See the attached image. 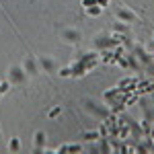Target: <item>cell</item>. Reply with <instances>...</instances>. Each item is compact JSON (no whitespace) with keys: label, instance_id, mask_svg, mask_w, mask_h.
<instances>
[{"label":"cell","instance_id":"obj_9","mask_svg":"<svg viewBox=\"0 0 154 154\" xmlns=\"http://www.w3.org/2000/svg\"><path fill=\"white\" fill-rule=\"evenodd\" d=\"M103 12V6H99V4H93V6H86V14L88 17H99Z\"/></svg>","mask_w":154,"mask_h":154},{"label":"cell","instance_id":"obj_3","mask_svg":"<svg viewBox=\"0 0 154 154\" xmlns=\"http://www.w3.org/2000/svg\"><path fill=\"white\" fill-rule=\"evenodd\" d=\"M62 37H64V41H68V43H76V41L82 39V35H80L78 29H66V31L62 33Z\"/></svg>","mask_w":154,"mask_h":154},{"label":"cell","instance_id":"obj_16","mask_svg":"<svg viewBox=\"0 0 154 154\" xmlns=\"http://www.w3.org/2000/svg\"><path fill=\"white\" fill-rule=\"evenodd\" d=\"M97 4H99V6H107V4H109V0H97Z\"/></svg>","mask_w":154,"mask_h":154},{"label":"cell","instance_id":"obj_15","mask_svg":"<svg viewBox=\"0 0 154 154\" xmlns=\"http://www.w3.org/2000/svg\"><path fill=\"white\" fill-rule=\"evenodd\" d=\"M93 4H97V0H82V6L86 8V6H93Z\"/></svg>","mask_w":154,"mask_h":154},{"label":"cell","instance_id":"obj_14","mask_svg":"<svg viewBox=\"0 0 154 154\" xmlns=\"http://www.w3.org/2000/svg\"><path fill=\"white\" fill-rule=\"evenodd\" d=\"M60 111H62L60 107H54V109L49 111V117H58V115H60Z\"/></svg>","mask_w":154,"mask_h":154},{"label":"cell","instance_id":"obj_6","mask_svg":"<svg viewBox=\"0 0 154 154\" xmlns=\"http://www.w3.org/2000/svg\"><path fill=\"white\" fill-rule=\"evenodd\" d=\"M39 66L43 68L45 72H56V62L51 58H45V56H41L39 58Z\"/></svg>","mask_w":154,"mask_h":154},{"label":"cell","instance_id":"obj_10","mask_svg":"<svg viewBox=\"0 0 154 154\" xmlns=\"http://www.w3.org/2000/svg\"><path fill=\"white\" fill-rule=\"evenodd\" d=\"M8 150H11V152H19V150H21V140H19V138H11Z\"/></svg>","mask_w":154,"mask_h":154},{"label":"cell","instance_id":"obj_5","mask_svg":"<svg viewBox=\"0 0 154 154\" xmlns=\"http://www.w3.org/2000/svg\"><path fill=\"white\" fill-rule=\"evenodd\" d=\"M82 144H62L60 148H56V152H82Z\"/></svg>","mask_w":154,"mask_h":154},{"label":"cell","instance_id":"obj_12","mask_svg":"<svg viewBox=\"0 0 154 154\" xmlns=\"http://www.w3.org/2000/svg\"><path fill=\"white\" fill-rule=\"evenodd\" d=\"M99 136H101V138H109V128H107V123L105 121H101V125H99Z\"/></svg>","mask_w":154,"mask_h":154},{"label":"cell","instance_id":"obj_2","mask_svg":"<svg viewBox=\"0 0 154 154\" xmlns=\"http://www.w3.org/2000/svg\"><path fill=\"white\" fill-rule=\"evenodd\" d=\"M115 17H117L119 21H123V23H134V21L138 19V17L131 11H128L125 6H117V8H115Z\"/></svg>","mask_w":154,"mask_h":154},{"label":"cell","instance_id":"obj_13","mask_svg":"<svg viewBox=\"0 0 154 154\" xmlns=\"http://www.w3.org/2000/svg\"><path fill=\"white\" fill-rule=\"evenodd\" d=\"M58 74H60V76H64V78H66V76H72V68H70V66H68V68H60Z\"/></svg>","mask_w":154,"mask_h":154},{"label":"cell","instance_id":"obj_11","mask_svg":"<svg viewBox=\"0 0 154 154\" xmlns=\"http://www.w3.org/2000/svg\"><path fill=\"white\" fill-rule=\"evenodd\" d=\"M86 142H97V140H101V136H99V131H86L82 136Z\"/></svg>","mask_w":154,"mask_h":154},{"label":"cell","instance_id":"obj_7","mask_svg":"<svg viewBox=\"0 0 154 154\" xmlns=\"http://www.w3.org/2000/svg\"><path fill=\"white\" fill-rule=\"evenodd\" d=\"M43 144H45V134H43V131H37V134H35V148H33V150H35V152H43V150H48Z\"/></svg>","mask_w":154,"mask_h":154},{"label":"cell","instance_id":"obj_1","mask_svg":"<svg viewBox=\"0 0 154 154\" xmlns=\"http://www.w3.org/2000/svg\"><path fill=\"white\" fill-rule=\"evenodd\" d=\"M27 72H25L23 66H11L8 68V82L11 84H23L27 80Z\"/></svg>","mask_w":154,"mask_h":154},{"label":"cell","instance_id":"obj_8","mask_svg":"<svg viewBox=\"0 0 154 154\" xmlns=\"http://www.w3.org/2000/svg\"><path fill=\"white\" fill-rule=\"evenodd\" d=\"M113 33H119V35H130V27H128V23H123V21H117V23L113 25Z\"/></svg>","mask_w":154,"mask_h":154},{"label":"cell","instance_id":"obj_4","mask_svg":"<svg viewBox=\"0 0 154 154\" xmlns=\"http://www.w3.org/2000/svg\"><path fill=\"white\" fill-rule=\"evenodd\" d=\"M23 68H25V72L31 76V74H37L39 72V60H35V58H27L25 60V64H23Z\"/></svg>","mask_w":154,"mask_h":154}]
</instances>
